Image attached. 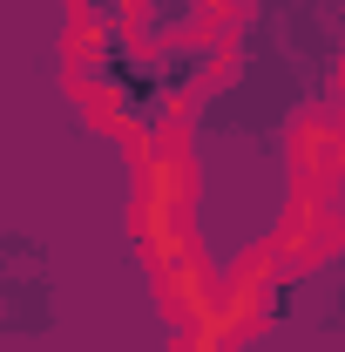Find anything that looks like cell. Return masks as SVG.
Returning a JSON list of instances; mask_svg holds the SVG:
<instances>
[{
    "instance_id": "cell-1",
    "label": "cell",
    "mask_w": 345,
    "mask_h": 352,
    "mask_svg": "<svg viewBox=\"0 0 345 352\" xmlns=\"http://www.w3.org/2000/svg\"><path fill=\"white\" fill-rule=\"evenodd\" d=\"M75 7V21H88V28H109V21H129L135 0H68Z\"/></svg>"
}]
</instances>
